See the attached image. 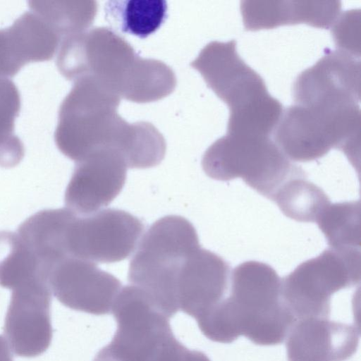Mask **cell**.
I'll return each mask as SVG.
<instances>
[{
    "label": "cell",
    "instance_id": "6da1fadb",
    "mask_svg": "<svg viewBox=\"0 0 361 361\" xmlns=\"http://www.w3.org/2000/svg\"><path fill=\"white\" fill-rule=\"evenodd\" d=\"M229 294L204 316L213 341L230 343L240 336L260 345L281 343L295 322L281 295V279L270 265L246 261L231 273Z\"/></svg>",
    "mask_w": 361,
    "mask_h": 361
},
{
    "label": "cell",
    "instance_id": "7a4b0ae2",
    "mask_svg": "<svg viewBox=\"0 0 361 361\" xmlns=\"http://www.w3.org/2000/svg\"><path fill=\"white\" fill-rule=\"evenodd\" d=\"M121 97L95 80L83 78L62 102L54 133L58 149L78 162L103 149L118 152L127 164L137 152L143 122L130 123L117 111Z\"/></svg>",
    "mask_w": 361,
    "mask_h": 361
},
{
    "label": "cell",
    "instance_id": "3957f363",
    "mask_svg": "<svg viewBox=\"0 0 361 361\" xmlns=\"http://www.w3.org/2000/svg\"><path fill=\"white\" fill-rule=\"evenodd\" d=\"M190 66L229 109L227 133L270 136L283 108L268 92L261 75L236 49V40L212 41Z\"/></svg>",
    "mask_w": 361,
    "mask_h": 361
},
{
    "label": "cell",
    "instance_id": "277c9868",
    "mask_svg": "<svg viewBox=\"0 0 361 361\" xmlns=\"http://www.w3.org/2000/svg\"><path fill=\"white\" fill-rule=\"evenodd\" d=\"M111 29L97 27L63 39L57 50L60 73L74 82L91 78L121 98L135 102L153 66Z\"/></svg>",
    "mask_w": 361,
    "mask_h": 361
},
{
    "label": "cell",
    "instance_id": "5b68a950",
    "mask_svg": "<svg viewBox=\"0 0 361 361\" xmlns=\"http://www.w3.org/2000/svg\"><path fill=\"white\" fill-rule=\"evenodd\" d=\"M128 281L169 319L180 310L178 279L188 257L200 247L197 233L186 219L164 216L153 223L137 245Z\"/></svg>",
    "mask_w": 361,
    "mask_h": 361
},
{
    "label": "cell",
    "instance_id": "8992f818",
    "mask_svg": "<svg viewBox=\"0 0 361 361\" xmlns=\"http://www.w3.org/2000/svg\"><path fill=\"white\" fill-rule=\"evenodd\" d=\"M360 121V106L327 109L294 104L283 109L273 131L274 141L290 161H313L335 148L355 163Z\"/></svg>",
    "mask_w": 361,
    "mask_h": 361
},
{
    "label": "cell",
    "instance_id": "52a82bcc",
    "mask_svg": "<svg viewBox=\"0 0 361 361\" xmlns=\"http://www.w3.org/2000/svg\"><path fill=\"white\" fill-rule=\"evenodd\" d=\"M205 173L217 180L242 178L264 197L271 200L291 178L307 176L283 154L270 136L226 133L205 151Z\"/></svg>",
    "mask_w": 361,
    "mask_h": 361
},
{
    "label": "cell",
    "instance_id": "ba28073f",
    "mask_svg": "<svg viewBox=\"0 0 361 361\" xmlns=\"http://www.w3.org/2000/svg\"><path fill=\"white\" fill-rule=\"evenodd\" d=\"M360 281V250L330 247L281 279V298L295 322L329 319L331 295Z\"/></svg>",
    "mask_w": 361,
    "mask_h": 361
},
{
    "label": "cell",
    "instance_id": "9c48e42d",
    "mask_svg": "<svg viewBox=\"0 0 361 361\" xmlns=\"http://www.w3.org/2000/svg\"><path fill=\"white\" fill-rule=\"evenodd\" d=\"M111 312L117 329L106 347L120 361H171L183 345L169 319L133 285L121 288Z\"/></svg>",
    "mask_w": 361,
    "mask_h": 361
},
{
    "label": "cell",
    "instance_id": "30bf717a",
    "mask_svg": "<svg viewBox=\"0 0 361 361\" xmlns=\"http://www.w3.org/2000/svg\"><path fill=\"white\" fill-rule=\"evenodd\" d=\"M143 229L142 221L121 209L76 214L68 231L69 255L94 264L123 260L135 250Z\"/></svg>",
    "mask_w": 361,
    "mask_h": 361
},
{
    "label": "cell",
    "instance_id": "8fae6325",
    "mask_svg": "<svg viewBox=\"0 0 361 361\" xmlns=\"http://www.w3.org/2000/svg\"><path fill=\"white\" fill-rule=\"evenodd\" d=\"M292 95L294 104L307 106L338 109L360 106V57L328 49L296 77Z\"/></svg>",
    "mask_w": 361,
    "mask_h": 361
},
{
    "label": "cell",
    "instance_id": "7c38bea8",
    "mask_svg": "<svg viewBox=\"0 0 361 361\" xmlns=\"http://www.w3.org/2000/svg\"><path fill=\"white\" fill-rule=\"evenodd\" d=\"M51 302V288L42 279L29 281L12 290L4 333L16 355L34 357L49 347L52 338Z\"/></svg>",
    "mask_w": 361,
    "mask_h": 361
},
{
    "label": "cell",
    "instance_id": "4fadbf2b",
    "mask_svg": "<svg viewBox=\"0 0 361 361\" xmlns=\"http://www.w3.org/2000/svg\"><path fill=\"white\" fill-rule=\"evenodd\" d=\"M54 295L63 305L78 311L102 315L111 313L121 281L94 263L70 257L48 276Z\"/></svg>",
    "mask_w": 361,
    "mask_h": 361
},
{
    "label": "cell",
    "instance_id": "5bb4252c",
    "mask_svg": "<svg viewBox=\"0 0 361 361\" xmlns=\"http://www.w3.org/2000/svg\"><path fill=\"white\" fill-rule=\"evenodd\" d=\"M127 165L116 151L103 149L76 162L65 192L66 208L86 216L109 204L121 191Z\"/></svg>",
    "mask_w": 361,
    "mask_h": 361
},
{
    "label": "cell",
    "instance_id": "9a60e30c",
    "mask_svg": "<svg viewBox=\"0 0 361 361\" xmlns=\"http://www.w3.org/2000/svg\"><path fill=\"white\" fill-rule=\"evenodd\" d=\"M230 277V266L221 257L201 247L196 249L179 274V309L197 319L226 298Z\"/></svg>",
    "mask_w": 361,
    "mask_h": 361
},
{
    "label": "cell",
    "instance_id": "2e32d148",
    "mask_svg": "<svg viewBox=\"0 0 361 361\" xmlns=\"http://www.w3.org/2000/svg\"><path fill=\"white\" fill-rule=\"evenodd\" d=\"M360 331L354 324L324 318L296 321L286 337L288 361H345L357 351Z\"/></svg>",
    "mask_w": 361,
    "mask_h": 361
},
{
    "label": "cell",
    "instance_id": "e0dca14e",
    "mask_svg": "<svg viewBox=\"0 0 361 361\" xmlns=\"http://www.w3.org/2000/svg\"><path fill=\"white\" fill-rule=\"evenodd\" d=\"M59 36L39 16L26 11L0 29V78H12L27 63L49 61L57 52Z\"/></svg>",
    "mask_w": 361,
    "mask_h": 361
},
{
    "label": "cell",
    "instance_id": "ac0fdd59",
    "mask_svg": "<svg viewBox=\"0 0 361 361\" xmlns=\"http://www.w3.org/2000/svg\"><path fill=\"white\" fill-rule=\"evenodd\" d=\"M240 8L244 27L248 30L298 23L327 29L338 17L341 1L244 0Z\"/></svg>",
    "mask_w": 361,
    "mask_h": 361
},
{
    "label": "cell",
    "instance_id": "d6986e66",
    "mask_svg": "<svg viewBox=\"0 0 361 361\" xmlns=\"http://www.w3.org/2000/svg\"><path fill=\"white\" fill-rule=\"evenodd\" d=\"M75 215L68 208L42 210L24 221L16 231L47 281L51 271L70 257L68 235Z\"/></svg>",
    "mask_w": 361,
    "mask_h": 361
},
{
    "label": "cell",
    "instance_id": "ffe728a7",
    "mask_svg": "<svg viewBox=\"0 0 361 361\" xmlns=\"http://www.w3.org/2000/svg\"><path fill=\"white\" fill-rule=\"evenodd\" d=\"M165 0H114L105 5L109 23L122 32L145 38L157 31L167 13Z\"/></svg>",
    "mask_w": 361,
    "mask_h": 361
},
{
    "label": "cell",
    "instance_id": "44dd1931",
    "mask_svg": "<svg viewBox=\"0 0 361 361\" xmlns=\"http://www.w3.org/2000/svg\"><path fill=\"white\" fill-rule=\"evenodd\" d=\"M275 202L287 217L300 222H317L331 204L324 190L309 181L307 176L290 179L276 192Z\"/></svg>",
    "mask_w": 361,
    "mask_h": 361
},
{
    "label": "cell",
    "instance_id": "7402d4cb",
    "mask_svg": "<svg viewBox=\"0 0 361 361\" xmlns=\"http://www.w3.org/2000/svg\"><path fill=\"white\" fill-rule=\"evenodd\" d=\"M28 4L30 10L46 21L61 41L87 30L97 11L94 1H30Z\"/></svg>",
    "mask_w": 361,
    "mask_h": 361
},
{
    "label": "cell",
    "instance_id": "603a6c76",
    "mask_svg": "<svg viewBox=\"0 0 361 361\" xmlns=\"http://www.w3.org/2000/svg\"><path fill=\"white\" fill-rule=\"evenodd\" d=\"M330 247L360 250V202L330 204L316 222Z\"/></svg>",
    "mask_w": 361,
    "mask_h": 361
},
{
    "label": "cell",
    "instance_id": "cb8c5ba5",
    "mask_svg": "<svg viewBox=\"0 0 361 361\" xmlns=\"http://www.w3.org/2000/svg\"><path fill=\"white\" fill-rule=\"evenodd\" d=\"M35 279L47 281L19 235L0 231V286L13 290Z\"/></svg>",
    "mask_w": 361,
    "mask_h": 361
},
{
    "label": "cell",
    "instance_id": "d4e9b609",
    "mask_svg": "<svg viewBox=\"0 0 361 361\" xmlns=\"http://www.w3.org/2000/svg\"><path fill=\"white\" fill-rule=\"evenodd\" d=\"M21 106L20 94L16 84L0 78V166L9 168L23 157L24 147L14 133L15 121Z\"/></svg>",
    "mask_w": 361,
    "mask_h": 361
},
{
    "label": "cell",
    "instance_id": "484cf974",
    "mask_svg": "<svg viewBox=\"0 0 361 361\" xmlns=\"http://www.w3.org/2000/svg\"><path fill=\"white\" fill-rule=\"evenodd\" d=\"M360 9L342 13L331 25V32L338 49L360 57Z\"/></svg>",
    "mask_w": 361,
    "mask_h": 361
},
{
    "label": "cell",
    "instance_id": "4316f807",
    "mask_svg": "<svg viewBox=\"0 0 361 361\" xmlns=\"http://www.w3.org/2000/svg\"><path fill=\"white\" fill-rule=\"evenodd\" d=\"M0 361H13L6 339L0 336Z\"/></svg>",
    "mask_w": 361,
    "mask_h": 361
}]
</instances>
